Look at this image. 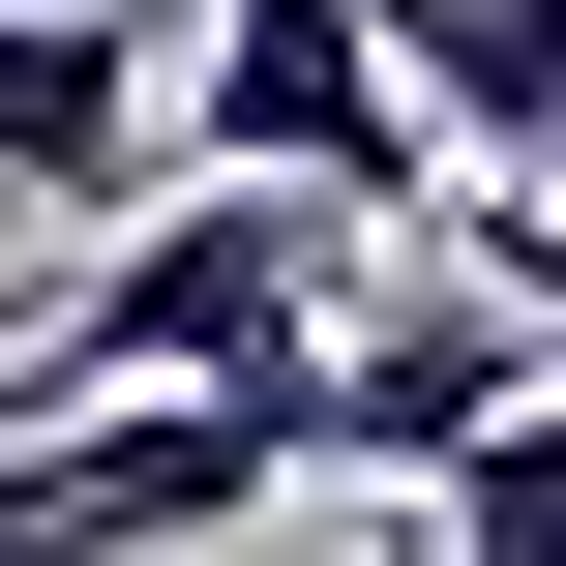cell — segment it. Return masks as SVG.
I'll use <instances>...</instances> for the list:
<instances>
[{"label": "cell", "instance_id": "6", "mask_svg": "<svg viewBox=\"0 0 566 566\" xmlns=\"http://www.w3.org/2000/svg\"><path fill=\"white\" fill-rule=\"evenodd\" d=\"M418 507H448V566H566V388H507V418L418 478Z\"/></svg>", "mask_w": 566, "mask_h": 566}, {"label": "cell", "instance_id": "10", "mask_svg": "<svg viewBox=\"0 0 566 566\" xmlns=\"http://www.w3.org/2000/svg\"><path fill=\"white\" fill-rule=\"evenodd\" d=\"M388 566H448V537H388Z\"/></svg>", "mask_w": 566, "mask_h": 566}, {"label": "cell", "instance_id": "3", "mask_svg": "<svg viewBox=\"0 0 566 566\" xmlns=\"http://www.w3.org/2000/svg\"><path fill=\"white\" fill-rule=\"evenodd\" d=\"M507 388H566V358H537V298H507V269L448 239L418 298H358V328H328V478H448V448H478Z\"/></svg>", "mask_w": 566, "mask_h": 566}, {"label": "cell", "instance_id": "5", "mask_svg": "<svg viewBox=\"0 0 566 566\" xmlns=\"http://www.w3.org/2000/svg\"><path fill=\"white\" fill-rule=\"evenodd\" d=\"M388 60L478 179H566V0H388Z\"/></svg>", "mask_w": 566, "mask_h": 566}, {"label": "cell", "instance_id": "1", "mask_svg": "<svg viewBox=\"0 0 566 566\" xmlns=\"http://www.w3.org/2000/svg\"><path fill=\"white\" fill-rule=\"evenodd\" d=\"M328 179H149V209H90V269H60V328H30V418H90V388H239V358H298L328 328Z\"/></svg>", "mask_w": 566, "mask_h": 566}, {"label": "cell", "instance_id": "7", "mask_svg": "<svg viewBox=\"0 0 566 566\" xmlns=\"http://www.w3.org/2000/svg\"><path fill=\"white\" fill-rule=\"evenodd\" d=\"M448 239H478V269L537 298V358H566V179H448Z\"/></svg>", "mask_w": 566, "mask_h": 566}, {"label": "cell", "instance_id": "9", "mask_svg": "<svg viewBox=\"0 0 566 566\" xmlns=\"http://www.w3.org/2000/svg\"><path fill=\"white\" fill-rule=\"evenodd\" d=\"M0 448H30V298H0Z\"/></svg>", "mask_w": 566, "mask_h": 566}, {"label": "cell", "instance_id": "8", "mask_svg": "<svg viewBox=\"0 0 566 566\" xmlns=\"http://www.w3.org/2000/svg\"><path fill=\"white\" fill-rule=\"evenodd\" d=\"M0 566H60V507H30V448H0Z\"/></svg>", "mask_w": 566, "mask_h": 566}, {"label": "cell", "instance_id": "2", "mask_svg": "<svg viewBox=\"0 0 566 566\" xmlns=\"http://www.w3.org/2000/svg\"><path fill=\"white\" fill-rule=\"evenodd\" d=\"M179 119H209V149H239V179H328V209H358V239H388V209H448V179H478V149H448V119H418V60H388V0H209V90H179Z\"/></svg>", "mask_w": 566, "mask_h": 566}, {"label": "cell", "instance_id": "4", "mask_svg": "<svg viewBox=\"0 0 566 566\" xmlns=\"http://www.w3.org/2000/svg\"><path fill=\"white\" fill-rule=\"evenodd\" d=\"M149 149H179V90L90 0H0V209H149Z\"/></svg>", "mask_w": 566, "mask_h": 566}]
</instances>
